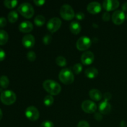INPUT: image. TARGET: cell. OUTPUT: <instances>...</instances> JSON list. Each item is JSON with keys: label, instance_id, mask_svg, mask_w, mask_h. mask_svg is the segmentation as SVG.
<instances>
[{"label": "cell", "instance_id": "ab89813d", "mask_svg": "<svg viewBox=\"0 0 127 127\" xmlns=\"http://www.w3.org/2000/svg\"><path fill=\"white\" fill-rule=\"evenodd\" d=\"M120 126L121 127H127V124L125 121H122L120 123Z\"/></svg>", "mask_w": 127, "mask_h": 127}, {"label": "cell", "instance_id": "ffe728a7", "mask_svg": "<svg viewBox=\"0 0 127 127\" xmlns=\"http://www.w3.org/2000/svg\"><path fill=\"white\" fill-rule=\"evenodd\" d=\"M9 39L8 33L4 30H0V45H4Z\"/></svg>", "mask_w": 127, "mask_h": 127}, {"label": "cell", "instance_id": "8d00e7d4", "mask_svg": "<svg viewBox=\"0 0 127 127\" xmlns=\"http://www.w3.org/2000/svg\"><path fill=\"white\" fill-rule=\"evenodd\" d=\"M5 58H6V53L2 48H0V62L3 61Z\"/></svg>", "mask_w": 127, "mask_h": 127}, {"label": "cell", "instance_id": "d590c367", "mask_svg": "<svg viewBox=\"0 0 127 127\" xmlns=\"http://www.w3.org/2000/svg\"><path fill=\"white\" fill-rule=\"evenodd\" d=\"M33 3L38 6H42L45 3V1L44 0H34L33 1Z\"/></svg>", "mask_w": 127, "mask_h": 127}, {"label": "cell", "instance_id": "9a60e30c", "mask_svg": "<svg viewBox=\"0 0 127 127\" xmlns=\"http://www.w3.org/2000/svg\"><path fill=\"white\" fill-rule=\"evenodd\" d=\"M33 26L30 21H23L19 26V30L22 33H29L33 30Z\"/></svg>", "mask_w": 127, "mask_h": 127}, {"label": "cell", "instance_id": "3957f363", "mask_svg": "<svg viewBox=\"0 0 127 127\" xmlns=\"http://www.w3.org/2000/svg\"><path fill=\"white\" fill-rule=\"evenodd\" d=\"M60 81L64 84H71L74 80L73 72L68 68H64L60 71L58 75Z\"/></svg>", "mask_w": 127, "mask_h": 127}, {"label": "cell", "instance_id": "7c38bea8", "mask_svg": "<svg viewBox=\"0 0 127 127\" xmlns=\"http://www.w3.org/2000/svg\"><path fill=\"white\" fill-rule=\"evenodd\" d=\"M120 2L117 0H105L103 2L102 6L107 11L115 10L119 7Z\"/></svg>", "mask_w": 127, "mask_h": 127}, {"label": "cell", "instance_id": "4fadbf2b", "mask_svg": "<svg viewBox=\"0 0 127 127\" xmlns=\"http://www.w3.org/2000/svg\"><path fill=\"white\" fill-rule=\"evenodd\" d=\"M87 10L92 14H96L100 12L102 10V6L99 2L94 1L91 2L87 6Z\"/></svg>", "mask_w": 127, "mask_h": 127}, {"label": "cell", "instance_id": "7a4b0ae2", "mask_svg": "<svg viewBox=\"0 0 127 127\" xmlns=\"http://www.w3.org/2000/svg\"><path fill=\"white\" fill-rule=\"evenodd\" d=\"M17 11L21 15L27 19L33 17L35 12L33 6L28 2H23L17 8Z\"/></svg>", "mask_w": 127, "mask_h": 127}, {"label": "cell", "instance_id": "7402d4cb", "mask_svg": "<svg viewBox=\"0 0 127 127\" xmlns=\"http://www.w3.org/2000/svg\"><path fill=\"white\" fill-rule=\"evenodd\" d=\"M45 22V17L42 15H37L34 19V23L38 27H41Z\"/></svg>", "mask_w": 127, "mask_h": 127}, {"label": "cell", "instance_id": "4316f807", "mask_svg": "<svg viewBox=\"0 0 127 127\" xmlns=\"http://www.w3.org/2000/svg\"><path fill=\"white\" fill-rule=\"evenodd\" d=\"M73 69V71L76 74H79L83 70V65L81 63H76L74 65Z\"/></svg>", "mask_w": 127, "mask_h": 127}, {"label": "cell", "instance_id": "ba28073f", "mask_svg": "<svg viewBox=\"0 0 127 127\" xmlns=\"http://www.w3.org/2000/svg\"><path fill=\"white\" fill-rule=\"evenodd\" d=\"M82 110L88 114H93L95 112L97 109L96 104L90 100H86L81 104Z\"/></svg>", "mask_w": 127, "mask_h": 127}, {"label": "cell", "instance_id": "9c48e42d", "mask_svg": "<svg viewBox=\"0 0 127 127\" xmlns=\"http://www.w3.org/2000/svg\"><path fill=\"white\" fill-rule=\"evenodd\" d=\"M25 114L27 119L31 121H36L39 118L40 114L38 109L34 106H29L26 109Z\"/></svg>", "mask_w": 127, "mask_h": 127}, {"label": "cell", "instance_id": "83f0119b", "mask_svg": "<svg viewBox=\"0 0 127 127\" xmlns=\"http://www.w3.org/2000/svg\"><path fill=\"white\" fill-rule=\"evenodd\" d=\"M27 58L30 62H34L36 59V54L33 51H30L27 54Z\"/></svg>", "mask_w": 127, "mask_h": 127}, {"label": "cell", "instance_id": "e0dca14e", "mask_svg": "<svg viewBox=\"0 0 127 127\" xmlns=\"http://www.w3.org/2000/svg\"><path fill=\"white\" fill-rule=\"evenodd\" d=\"M89 95L91 99L94 101H99L102 98V94L101 93V92L96 89H91L89 91Z\"/></svg>", "mask_w": 127, "mask_h": 127}, {"label": "cell", "instance_id": "ac0fdd59", "mask_svg": "<svg viewBox=\"0 0 127 127\" xmlns=\"http://www.w3.org/2000/svg\"><path fill=\"white\" fill-rule=\"evenodd\" d=\"M69 30L74 35H78V33H80L81 31V27L79 22L77 21H73L71 22L69 25Z\"/></svg>", "mask_w": 127, "mask_h": 127}, {"label": "cell", "instance_id": "f1b7e54d", "mask_svg": "<svg viewBox=\"0 0 127 127\" xmlns=\"http://www.w3.org/2000/svg\"><path fill=\"white\" fill-rule=\"evenodd\" d=\"M52 38L51 37V35H50L47 34L43 37V43H44L45 45H48L52 41Z\"/></svg>", "mask_w": 127, "mask_h": 127}, {"label": "cell", "instance_id": "277c9868", "mask_svg": "<svg viewBox=\"0 0 127 127\" xmlns=\"http://www.w3.org/2000/svg\"><path fill=\"white\" fill-rule=\"evenodd\" d=\"M0 99L1 102L5 105H12L16 102V95L12 91L6 90L1 93Z\"/></svg>", "mask_w": 127, "mask_h": 127}, {"label": "cell", "instance_id": "60d3db41", "mask_svg": "<svg viewBox=\"0 0 127 127\" xmlns=\"http://www.w3.org/2000/svg\"><path fill=\"white\" fill-rule=\"evenodd\" d=\"M2 110H1V109H0V120L2 119Z\"/></svg>", "mask_w": 127, "mask_h": 127}, {"label": "cell", "instance_id": "603a6c76", "mask_svg": "<svg viewBox=\"0 0 127 127\" xmlns=\"http://www.w3.org/2000/svg\"><path fill=\"white\" fill-rule=\"evenodd\" d=\"M9 84V80L6 76H1L0 77V86L1 88L6 89L8 87Z\"/></svg>", "mask_w": 127, "mask_h": 127}, {"label": "cell", "instance_id": "4dcf8cb0", "mask_svg": "<svg viewBox=\"0 0 127 127\" xmlns=\"http://www.w3.org/2000/svg\"><path fill=\"white\" fill-rule=\"evenodd\" d=\"M77 127H90V125H89V123L88 122L82 120V121H80L78 123Z\"/></svg>", "mask_w": 127, "mask_h": 127}, {"label": "cell", "instance_id": "d4e9b609", "mask_svg": "<svg viewBox=\"0 0 127 127\" xmlns=\"http://www.w3.org/2000/svg\"><path fill=\"white\" fill-rule=\"evenodd\" d=\"M56 63L58 66L61 67L65 66L67 64V61L64 57H62V56H59L56 58Z\"/></svg>", "mask_w": 127, "mask_h": 127}, {"label": "cell", "instance_id": "d6a6232c", "mask_svg": "<svg viewBox=\"0 0 127 127\" xmlns=\"http://www.w3.org/2000/svg\"><path fill=\"white\" fill-rule=\"evenodd\" d=\"M7 25V20L5 17H0V27H4Z\"/></svg>", "mask_w": 127, "mask_h": 127}, {"label": "cell", "instance_id": "74e56055", "mask_svg": "<svg viewBox=\"0 0 127 127\" xmlns=\"http://www.w3.org/2000/svg\"><path fill=\"white\" fill-rule=\"evenodd\" d=\"M104 100H106V101H109L112 98V95L110 93H105L104 95Z\"/></svg>", "mask_w": 127, "mask_h": 127}, {"label": "cell", "instance_id": "8992f818", "mask_svg": "<svg viewBox=\"0 0 127 127\" xmlns=\"http://www.w3.org/2000/svg\"><path fill=\"white\" fill-rule=\"evenodd\" d=\"M92 41L90 38L87 36H83L78 38L76 42V48L79 51H86L90 48Z\"/></svg>", "mask_w": 127, "mask_h": 127}, {"label": "cell", "instance_id": "52a82bcc", "mask_svg": "<svg viewBox=\"0 0 127 127\" xmlns=\"http://www.w3.org/2000/svg\"><path fill=\"white\" fill-rule=\"evenodd\" d=\"M62 21L58 17H53L48 21L47 28L51 33H54L58 31L62 26Z\"/></svg>", "mask_w": 127, "mask_h": 127}, {"label": "cell", "instance_id": "8fae6325", "mask_svg": "<svg viewBox=\"0 0 127 127\" xmlns=\"http://www.w3.org/2000/svg\"><path fill=\"white\" fill-rule=\"evenodd\" d=\"M82 63L84 65L91 64L94 61V55L91 51H86L82 54L81 57Z\"/></svg>", "mask_w": 127, "mask_h": 127}, {"label": "cell", "instance_id": "e575fe53", "mask_svg": "<svg viewBox=\"0 0 127 127\" xmlns=\"http://www.w3.org/2000/svg\"><path fill=\"white\" fill-rule=\"evenodd\" d=\"M76 18L79 21H82L84 18V14L82 12H79L75 15Z\"/></svg>", "mask_w": 127, "mask_h": 127}, {"label": "cell", "instance_id": "cb8c5ba5", "mask_svg": "<svg viewBox=\"0 0 127 127\" xmlns=\"http://www.w3.org/2000/svg\"><path fill=\"white\" fill-rule=\"evenodd\" d=\"M18 2L16 0H5L4 1V5L5 7L9 9H12L16 7Z\"/></svg>", "mask_w": 127, "mask_h": 127}, {"label": "cell", "instance_id": "d6986e66", "mask_svg": "<svg viewBox=\"0 0 127 127\" xmlns=\"http://www.w3.org/2000/svg\"><path fill=\"white\" fill-rule=\"evenodd\" d=\"M84 73H85L86 76L89 79H94V78H96L99 74L97 69L94 67L87 68L85 70Z\"/></svg>", "mask_w": 127, "mask_h": 127}, {"label": "cell", "instance_id": "836d02e7", "mask_svg": "<svg viewBox=\"0 0 127 127\" xmlns=\"http://www.w3.org/2000/svg\"><path fill=\"white\" fill-rule=\"evenodd\" d=\"M94 117L97 121H101L102 119V115L101 113L96 112L94 114Z\"/></svg>", "mask_w": 127, "mask_h": 127}, {"label": "cell", "instance_id": "f546056e", "mask_svg": "<svg viewBox=\"0 0 127 127\" xmlns=\"http://www.w3.org/2000/svg\"><path fill=\"white\" fill-rule=\"evenodd\" d=\"M40 127H54V124L52 122L49 120H46L42 123Z\"/></svg>", "mask_w": 127, "mask_h": 127}, {"label": "cell", "instance_id": "484cf974", "mask_svg": "<svg viewBox=\"0 0 127 127\" xmlns=\"http://www.w3.org/2000/svg\"><path fill=\"white\" fill-rule=\"evenodd\" d=\"M53 102H54V99L52 95H46L43 99V103L46 106H50L53 104Z\"/></svg>", "mask_w": 127, "mask_h": 127}, {"label": "cell", "instance_id": "b9f144b4", "mask_svg": "<svg viewBox=\"0 0 127 127\" xmlns=\"http://www.w3.org/2000/svg\"><path fill=\"white\" fill-rule=\"evenodd\" d=\"M126 18H127V16H126Z\"/></svg>", "mask_w": 127, "mask_h": 127}, {"label": "cell", "instance_id": "5b68a950", "mask_svg": "<svg viewBox=\"0 0 127 127\" xmlns=\"http://www.w3.org/2000/svg\"><path fill=\"white\" fill-rule=\"evenodd\" d=\"M60 16L63 19L66 21H70L72 20L75 16L74 11L73 7L68 4H64L61 7L60 10Z\"/></svg>", "mask_w": 127, "mask_h": 127}, {"label": "cell", "instance_id": "30bf717a", "mask_svg": "<svg viewBox=\"0 0 127 127\" xmlns=\"http://www.w3.org/2000/svg\"><path fill=\"white\" fill-rule=\"evenodd\" d=\"M125 19V14L124 11L117 10L114 11L112 16V21L115 25H121Z\"/></svg>", "mask_w": 127, "mask_h": 127}, {"label": "cell", "instance_id": "f35d334b", "mask_svg": "<svg viewBox=\"0 0 127 127\" xmlns=\"http://www.w3.org/2000/svg\"><path fill=\"white\" fill-rule=\"evenodd\" d=\"M122 11L125 12V11H127V2H124L122 6Z\"/></svg>", "mask_w": 127, "mask_h": 127}, {"label": "cell", "instance_id": "1f68e13d", "mask_svg": "<svg viewBox=\"0 0 127 127\" xmlns=\"http://www.w3.org/2000/svg\"><path fill=\"white\" fill-rule=\"evenodd\" d=\"M102 20L104 21H105V22H107L110 20V15L109 12H104L102 14Z\"/></svg>", "mask_w": 127, "mask_h": 127}, {"label": "cell", "instance_id": "44dd1931", "mask_svg": "<svg viewBox=\"0 0 127 127\" xmlns=\"http://www.w3.org/2000/svg\"><path fill=\"white\" fill-rule=\"evenodd\" d=\"M7 19L11 23H14L18 19V14L16 11H11L7 15Z\"/></svg>", "mask_w": 127, "mask_h": 127}, {"label": "cell", "instance_id": "5bb4252c", "mask_svg": "<svg viewBox=\"0 0 127 127\" xmlns=\"http://www.w3.org/2000/svg\"><path fill=\"white\" fill-rule=\"evenodd\" d=\"M22 43L26 48H32L35 45V37L31 34L26 35L22 38Z\"/></svg>", "mask_w": 127, "mask_h": 127}, {"label": "cell", "instance_id": "6da1fadb", "mask_svg": "<svg viewBox=\"0 0 127 127\" xmlns=\"http://www.w3.org/2000/svg\"><path fill=\"white\" fill-rule=\"evenodd\" d=\"M43 88L50 95H57L60 93L62 87L57 82L51 79H47L43 83Z\"/></svg>", "mask_w": 127, "mask_h": 127}, {"label": "cell", "instance_id": "2e32d148", "mask_svg": "<svg viewBox=\"0 0 127 127\" xmlns=\"http://www.w3.org/2000/svg\"><path fill=\"white\" fill-rule=\"evenodd\" d=\"M111 108V105L110 104V103L106 100H104L100 102L99 105V112L102 114H104V115H106V114L110 113Z\"/></svg>", "mask_w": 127, "mask_h": 127}]
</instances>
